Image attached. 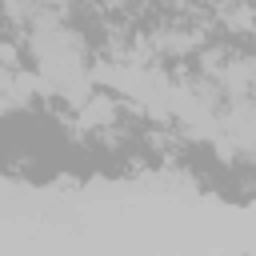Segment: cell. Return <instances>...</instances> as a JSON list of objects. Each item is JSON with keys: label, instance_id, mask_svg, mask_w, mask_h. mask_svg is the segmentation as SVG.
<instances>
[{"label": "cell", "instance_id": "cell-2", "mask_svg": "<svg viewBox=\"0 0 256 256\" xmlns=\"http://www.w3.org/2000/svg\"><path fill=\"white\" fill-rule=\"evenodd\" d=\"M0 8H4V16H8V24L28 28L32 12H36V0H0Z\"/></svg>", "mask_w": 256, "mask_h": 256}, {"label": "cell", "instance_id": "cell-1", "mask_svg": "<svg viewBox=\"0 0 256 256\" xmlns=\"http://www.w3.org/2000/svg\"><path fill=\"white\" fill-rule=\"evenodd\" d=\"M200 44H204V36H200L196 28H164V32L152 36V48L164 52V56H188V52H196Z\"/></svg>", "mask_w": 256, "mask_h": 256}]
</instances>
